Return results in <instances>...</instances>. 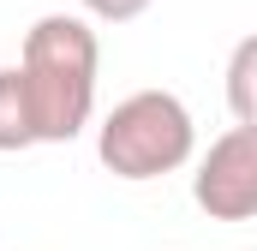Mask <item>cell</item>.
<instances>
[{"label":"cell","instance_id":"cell-4","mask_svg":"<svg viewBox=\"0 0 257 251\" xmlns=\"http://www.w3.org/2000/svg\"><path fill=\"white\" fill-rule=\"evenodd\" d=\"M30 144H36V114H30L24 78H18V66H0V156L30 150Z\"/></svg>","mask_w":257,"mask_h":251},{"label":"cell","instance_id":"cell-5","mask_svg":"<svg viewBox=\"0 0 257 251\" xmlns=\"http://www.w3.org/2000/svg\"><path fill=\"white\" fill-rule=\"evenodd\" d=\"M227 108L233 126H257V30L239 36L227 54Z\"/></svg>","mask_w":257,"mask_h":251},{"label":"cell","instance_id":"cell-6","mask_svg":"<svg viewBox=\"0 0 257 251\" xmlns=\"http://www.w3.org/2000/svg\"><path fill=\"white\" fill-rule=\"evenodd\" d=\"M84 6V18H96V24H132V18H144L156 0H78Z\"/></svg>","mask_w":257,"mask_h":251},{"label":"cell","instance_id":"cell-1","mask_svg":"<svg viewBox=\"0 0 257 251\" xmlns=\"http://www.w3.org/2000/svg\"><path fill=\"white\" fill-rule=\"evenodd\" d=\"M96 72H102V42L90 18L78 12H42L24 30L18 48V78L36 114V144H72L90 114H96Z\"/></svg>","mask_w":257,"mask_h":251},{"label":"cell","instance_id":"cell-3","mask_svg":"<svg viewBox=\"0 0 257 251\" xmlns=\"http://www.w3.org/2000/svg\"><path fill=\"white\" fill-rule=\"evenodd\" d=\"M192 203L209 221H251L257 215V126H227L197 156Z\"/></svg>","mask_w":257,"mask_h":251},{"label":"cell","instance_id":"cell-2","mask_svg":"<svg viewBox=\"0 0 257 251\" xmlns=\"http://www.w3.org/2000/svg\"><path fill=\"white\" fill-rule=\"evenodd\" d=\"M96 156L114 180H162L197 156V120L174 90H132L96 126Z\"/></svg>","mask_w":257,"mask_h":251}]
</instances>
